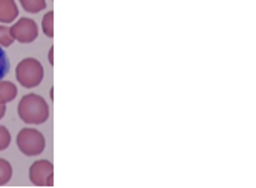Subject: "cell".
<instances>
[{
	"label": "cell",
	"instance_id": "8",
	"mask_svg": "<svg viewBox=\"0 0 256 188\" xmlns=\"http://www.w3.org/2000/svg\"><path fill=\"white\" fill-rule=\"evenodd\" d=\"M22 8L30 14H37L46 8V0H18Z\"/></svg>",
	"mask_w": 256,
	"mask_h": 188
},
{
	"label": "cell",
	"instance_id": "1",
	"mask_svg": "<svg viewBox=\"0 0 256 188\" xmlns=\"http://www.w3.org/2000/svg\"><path fill=\"white\" fill-rule=\"evenodd\" d=\"M17 112L23 123L32 126L43 124L50 118V106L44 101V98H42L37 93H28V95L23 97L18 103Z\"/></svg>",
	"mask_w": 256,
	"mask_h": 188
},
{
	"label": "cell",
	"instance_id": "6",
	"mask_svg": "<svg viewBox=\"0 0 256 188\" xmlns=\"http://www.w3.org/2000/svg\"><path fill=\"white\" fill-rule=\"evenodd\" d=\"M18 17V6L16 5V0H0V23L8 25L14 23Z\"/></svg>",
	"mask_w": 256,
	"mask_h": 188
},
{
	"label": "cell",
	"instance_id": "3",
	"mask_svg": "<svg viewBox=\"0 0 256 188\" xmlns=\"http://www.w3.org/2000/svg\"><path fill=\"white\" fill-rule=\"evenodd\" d=\"M17 147L18 150L26 156H37L43 153L46 147V139L43 133L37 129H22L17 135Z\"/></svg>",
	"mask_w": 256,
	"mask_h": 188
},
{
	"label": "cell",
	"instance_id": "12",
	"mask_svg": "<svg viewBox=\"0 0 256 188\" xmlns=\"http://www.w3.org/2000/svg\"><path fill=\"white\" fill-rule=\"evenodd\" d=\"M12 43L14 40L10 34V28H6L5 25H0V46L2 48H10Z\"/></svg>",
	"mask_w": 256,
	"mask_h": 188
},
{
	"label": "cell",
	"instance_id": "11",
	"mask_svg": "<svg viewBox=\"0 0 256 188\" xmlns=\"http://www.w3.org/2000/svg\"><path fill=\"white\" fill-rule=\"evenodd\" d=\"M10 66L11 64H10V58H8V55L5 52V48L0 46V80H4L8 75Z\"/></svg>",
	"mask_w": 256,
	"mask_h": 188
},
{
	"label": "cell",
	"instance_id": "2",
	"mask_svg": "<svg viewBox=\"0 0 256 188\" xmlns=\"http://www.w3.org/2000/svg\"><path fill=\"white\" fill-rule=\"evenodd\" d=\"M44 77V69L37 58H25L22 60L16 67L17 81L26 89L37 87Z\"/></svg>",
	"mask_w": 256,
	"mask_h": 188
},
{
	"label": "cell",
	"instance_id": "4",
	"mask_svg": "<svg viewBox=\"0 0 256 188\" xmlns=\"http://www.w3.org/2000/svg\"><path fill=\"white\" fill-rule=\"evenodd\" d=\"M10 34L18 43H32L38 37V26L32 18L22 17L10 28Z\"/></svg>",
	"mask_w": 256,
	"mask_h": 188
},
{
	"label": "cell",
	"instance_id": "7",
	"mask_svg": "<svg viewBox=\"0 0 256 188\" xmlns=\"http://www.w3.org/2000/svg\"><path fill=\"white\" fill-rule=\"evenodd\" d=\"M17 97V87L12 81L0 80V104H8Z\"/></svg>",
	"mask_w": 256,
	"mask_h": 188
},
{
	"label": "cell",
	"instance_id": "10",
	"mask_svg": "<svg viewBox=\"0 0 256 188\" xmlns=\"http://www.w3.org/2000/svg\"><path fill=\"white\" fill-rule=\"evenodd\" d=\"M42 29L46 37H50V38L54 37V12L52 11L44 14V17L42 20Z\"/></svg>",
	"mask_w": 256,
	"mask_h": 188
},
{
	"label": "cell",
	"instance_id": "15",
	"mask_svg": "<svg viewBox=\"0 0 256 188\" xmlns=\"http://www.w3.org/2000/svg\"><path fill=\"white\" fill-rule=\"evenodd\" d=\"M52 54H54V48H51V49H50V55H48V60H50V63H51V64L54 63V55H52Z\"/></svg>",
	"mask_w": 256,
	"mask_h": 188
},
{
	"label": "cell",
	"instance_id": "13",
	"mask_svg": "<svg viewBox=\"0 0 256 188\" xmlns=\"http://www.w3.org/2000/svg\"><path fill=\"white\" fill-rule=\"evenodd\" d=\"M11 144V133L5 126H0V152H4Z\"/></svg>",
	"mask_w": 256,
	"mask_h": 188
},
{
	"label": "cell",
	"instance_id": "9",
	"mask_svg": "<svg viewBox=\"0 0 256 188\" xmlns=\"http://www.w3.org/2000/svg\"><path fill=\"white\" fill-rule=\"evenodd\" d=\"M12 178V167H11V164L4 159V158H0V185H6Z\"/></svg>",
	"mask_w": 256,
	"mask_h": 188
},
{
	"label": "cell",
	"instance_id": "5",
	"mask_svg": "<svg viewBox=\"0 0 256 188\" xmlns=\"http://www.w3.org/2000/svg\"><path fill=\"white\" fill-rule=\"evenodd\" d=\"M30 181L36 187H52L54 185L52 164L46 159L32 162V166L30 167Z\"/></svg>",
	"mask_w": 256,
	"mask_h": 188
},
{
	"label": "cell",
	"instance_id": "14",
	"mask_svg": "<svg viewBox=\"0 0 256 188\" xmlns=\"http://www.w3.org/2000/svg\"><path fill=\"white\" fill-rule=\"evenodd\" d=\"M6 113V104H0V120L4 118Z\"/></svg>",
	"mask_w": 256,
	"mask_h": 188
}]
</instances>
